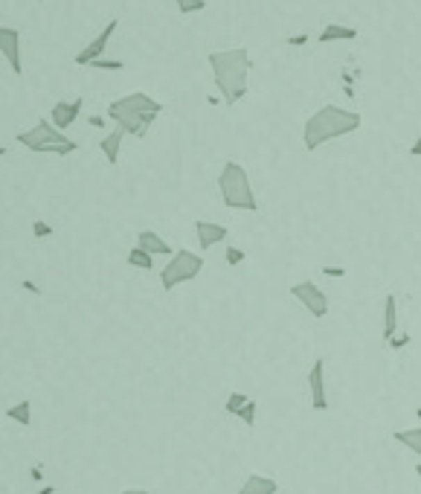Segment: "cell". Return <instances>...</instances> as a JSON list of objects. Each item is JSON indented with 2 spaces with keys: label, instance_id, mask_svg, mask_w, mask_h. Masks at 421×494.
Masks as SVG:
<instances>
[{
  "label": "cell",
  "instance_id": "4316f807",
  "mask_svg": "<svg viewBox=\"0 0 421 494\" xmlns=\"http://www.w3.org/2000/svg\"><path fill=\"white\" fill-rule=\"evenodd\" d=\"M407 343H410V335L404 332V335H395V337H393L390 343H386V346H390L393 352H398V349H404V346H407Z\"/></svg>",
  "mask_w": 421,
  "mask_h": 494
},
{
  "label": "cell",
  "instance_id": "1f68e13d",
  "mask_svg": "<svg viewBox=\"0 0 421 494\" xmlns=\"http://www.w3.org/2000/svg\"><path fill=\"white\" fill-rule=\"evenodd\" d=\"M24 288H26V291H32V294H41V291H38V285H35V282H29V279L24 282Z\"/></svg>",
  "mask_w": 421,
  "mask_h": 494
},
{
  "label": "cell",
  "instance_id": "277c9868",
  "mask_svg": "<svg viewBox=\"0 0 421 494\" xmlns=\"http://www.w3.org/2000/svg\"><path fill=\"white\" fill-rule=\"evenodd\" d=\"M218 189H221V201L230 207V209H245V212H256L258 209V201L253 195V186H250V177H247V169L241 166L236 160H226L224 169L218 175Z\"/></svg>",
  "mask_w": 421,
  "mask_h": 494
},
{
  "label": "cell",
  "instance_id": "4dcf8cb0",
  "mask_svg": "<svg viewBox=\"0 0 421 494\" xmlns=\"http://www.w3.org/2000/svg\"><path fill=\"white\" fill-rule=\"evenodd\" d=\"M88 122H90V125H93V128H102V125H105V120H102V117H90V120H88Z\"/></svg>",
  "mask_w": 421,
  "mask_h": 494
},
{
  "label": "cell",
  "instance_id": "f546056e",
  "mask_svg": "<svg viewBox=\"0 0 421 494\" xmlns=\"http://www.w3.org/2000/svg\"><path fill=\"white\" fill-rule=\"evenodd\" d=\"M410 154H413V157H418V154H421V137H418V140L413 143V148H410Z\"/></svg>",
  "mask_w": 421,
  "mask_h": 494
},
{
  "label": "cell",
  "instance_id": "d6a6232c",
  "mask_svg": "<svg viewBox=\"0 0 421 494\" xmlns=\"http://www.w3.org/2000/svg\"><path fill=\"white\" fill-rule=\"evenodd\" d=\"M35 494H56V488H53V486H44V488H38Z\"/></svg>",
  "mask_w": 421,
  "mask_h": 494
},
{
  "label": "cell",
  "instance_id": "603a6c76",
  "mask_svg": "<svg viewBox=\"0 0 421 494\" xmlns=\"http://www.w3.org/2000/svg\"><path fill=\"white\" fill-rule=\"evenodd\" d=\"M90 67H93V70H108V73H119V70H125V61H117V58H99V61H93Z\"/></svg>",
  "mask_w": 421,
  "mask_h": 494
},
{
  "label": "cell",
  "instance_id": "d4e9b609",
  "mask_svg": "<svg viewBox=\"0 0 421 494\" xmlns=\"http://www.w3.org/2000/svg\"><path fill=\"white\" fill-rule=\"evenodd\" d=\"M238 262H245V250H241V247H226V265H230V268H236L238 265Z\"/></svg>",
  "mask_w": 421,
  "mask_h": 494
},
{
  "label": "cell",
  "instance_id": "cb8c5ba5",
  "mask_svg": "<svg viewBox=\"0 0 421 494\" xmlns=\"http://www.w3.org/2000/svg\"><path fill=\"white\" fill-rule=\"evenodd\" d=\"M238 422H245L247 427H253V424H256V401H253V399L238 410Z\"/></svg>",
  "mask_w": 421,
  "mask_h": 494
},
{
  "label": "cell",
  "instance_id": "f1b7e54d",
  "mask_svg": "<svg viewBox=\"0 0 421 494\" xmlns=\"http://www.w3.org/2000/svg\"><path fill=\"white\" fill-rule=\"evenodd\" d=\"M322 273H326V276H343L346 271L343 268H322Z\"/></svg>",
  "mask_w": 421,
  "mask_h": 494
},
{
  "label": "cell",
  "instance_id": "4fadbf2b",
  "mask_svg": "<svg viewBox=\"0 0 421 494\" xmlns=\"http://www.w3.org/2000/svg\"><path fill=\"white\" fill-rule=\"evenodd\" d=\"M137 247H142V250L151 253V256H174L169 241L160 233H154V230H142V233L137 236Z\"/></svg>",
  "mask_w": 421,
  "mask_h": 494
},
{
  "label": "cell",
  "instance_id": "5bb4252c",
  "mask_svg": "<svg viewBox=\"0 0 421 494\" xmlns=\"http://www.w3.org/2000/svg\"><path fill=\"white\" fill-rule=\"evenodd\" d=\"M398 335V300L395 294H386L383 300V340L390 343Z\"/></svg>",
  "mask_w": 421,
  "mask_h": 494
},
{
  "label": "cell",
  "instance_id": "7c38bea8",
  "mask_svg": "<svg viewBox=\"0 0 421 494\" xmlns=\"http://www.w3.org/2000/svg\"><path fill=\"white\" fill-rule=\"evenodd\" d=\"M195 236H198L201 250H209V247L221 244L226 236H230V230H226L224 224H213V221H195Z\"/></svg>",
  "mask_w": 421,
  "mask_h": 494
},
{
  "label": "cell",
  "instance_id": "ba28073f",
  "mask_svg": "<svg viewBox=\"0 0 421 494\" xmlns=\"http://www.w3.org/2000/svg\"><path fill=\"white\" fill-rule=\"evenodd\" d=\"M117 26H119V18H113V21H108V26L96 35L82 53H76V64H85V67H90L93 61H99V58H105V49H108V41L113 38V32H117Z\"/></svg>",
  "mask_w": 421,
  "mask_h": 494
},
{
  "label": "cell",
  "instance_id": "3957f363",
  "mask_svg": "<svg viewBox=\"0 0 421 494\" xmlns=\"http://www.w3.org/2000/svg\"><path fill=\"white\" fill-rule=\"evenodd\" d=\"M160 111H163V105H160L154 96L137 90V93H128L122 99H113L108 105V117L117 122V128H122L125 134L145 137L149 128L154 125V120L160 117Z\"/></svg>",
  "mask_w": 421,
  "mask_h": 494
},
{
  "label": "cell",
  "instance_id": "484cf974",
  "mask_svg": "<svg viewBox=\"0 0 421 494\" xmlns=\"http://www.w3.org/2000/svg\"><path fill=\"white\" fill-rule=\"evenodd\" d=\"M32 236H38V239H44V236H53V224H47V221H35V224H32Z\"/></svg>",
  "mask_w": 421,
  "mask_h": 494
},
{
  "label": "cell",
  "instance_id": "7a4b0ae2",
  "mask_svg": "<svg viewBox=\"0 0 421 494\" xmlns=\"http://www.w3.org/2000/svg\"><path fill=\"white\" fill-rule=\"evenodd\" d=\"M361 113L358 111H346L337 105H322L320 111H314L302 128V143L308 152H317L320 145H326L331 140H340L352 134V131L361 128Z\"/></svg>",
  "mask_w": 421,
  "mask_h": 494
},
{
  "label": "cell",
  "instance_id": "5b68a950",
  "mask_svg": "<svg viewBox=\"0 0 421 494\" xmlns=\"http://www.w3.org/2000/svg\"><path fill=\"white\" fill-rule=\"evenodd\" d=\"M21 145H26L29 152H38V154H56V157H67V154H73L76 148H79V143L76 140H70L64 131H58L50 120H38L35 125H32L29 131H21L18 137Z\"/></svg>",
  "mask_w": 421,
  "mask_h": 494
},
{
  "label": "cell",
  "instance_id": "e575fe53",
  "mask_svg": "<svg viewBox=\"0 0 421 494\" xmlns=\"http://www.w3.org/2000/svg\"><path fill=\"white\" fill-rule=\"evenodd\" d=\"M415 474H418V477H421V463H418V465H415Z\"/></svg>",
  "mask_w": 421,
  "mask_h": 494
},
{
  "label": "cell",
  "instance_id": "7402d4cb",
  "mask_svg": "<svg viewBox=\"0 0 421 494\" xmlns=\"http://www.w3.org/2000/svg\"><path fill=\"white\" fill-rule=\"evenodd\" d=\"M174 3H177V12L181 15H195V12L206 9V0H174Z\"/></svg>",
  "mask_w": 421,
  "mask_h": 494
},
{
  "label": "cell",
  "instance_id": "52a82bcc",
  "mask_svg": "<svg viewBox=\"0 0 421 494\" xmlns=\"http://www.w3.org/2000/svg\"><path fill=\"white\" fill-rule=\"evenodd\" d=\"M290 294H294V300H299V305L308 311L311 317H317V320H322L329 314V296H326V291H322L317 282H297L294 288H290Z\"/></svg>",
  "mask_w": 421,
  "mask_h": 494
},
{
  "label": "cell",
  "instance_id": "d6986e66",
  "mask_svg": "<svg viewBox=\"0 0 421 494\" xmlns=\"http://www.w3.org/2000/svg\"><path fill=\"white\" fill-rule=\"evenodd\" d=\"M6 419L9 422H18V424H29L32 422V404L29 401H18V404L6 407Z\"/></svg>",
  "mask_w": 421,
  "mask_h": 494
},
{
  "label": "cell",
  "instance_id": "8fae6325",
  "mask_svg": "<svg viewBox=\"0 0 421 494\" xmlns=\"http://www.w3.org/2000/svg\"><path fill=\"white\" fill-rule=\"evenodd\" d=\"M82 105H85L82 96H76L73 102H56L53 111H50V122H53L58 131H67V128L79 120V113H82Z\"/></svg>",
  "mask_w": 421,
  "mask_h": 494
},
{
  "label": "cell",
  "instance_id": "9a60e30c",
  "mask_svg": "<svg viewBox=\"0 0 421 494\" xmlns=\"http://www.w3.org/2000/svg\"><path fill=\"white\" fill-rule=\"evenodd\" d=\"M122 137H125V131H122V128H113L108 137L99 140V148H102V154L108 157L110 166H117V163H119V154H122Z\"/></svg>",
  "mask_w": 421,
  "mask_h": 494
},
{
  "label": "cell",
  "instance_id": "6da1fadb",
  "mask_svg": "<svg viewBox=\"0 0 421 494\" xmlns=\"http://www.w3.org/2000/svg\"><path fill=\"white\" fill-rule=\"evenodd\" d=\"M209 67H213L215 85L224 96V105L233 108L236 102L247 96V76H250V49L247 47H233V49H213L206 56Z\"/></svg>",
  "mask_w": 421,
  "mask_h": 494
},
{
  "label": "cell",
  "instance_id": "ac0fdd59",
  "mask_svg": "<svg viewBox=\"0 0 421 494\" xmlns=\"http://www.w3.org/2000/svg\"><path fill=\"white\" fill-rule=\"evenodd\" d=\"M393 439L401 442V445H407V448H410L413 454L421 456V427H410V431H395Z\"/></svg>",
  "mask_w": 421,
  "mask_h": 494
},
{
  "label": "cell",
  "instance_id": "44dd1931",
  "mask_svg": "<svg viewBox=\"0 0 421 494\" xmlns=\"http://www.w3.org/2000/svg\"><path fill=\"white\" fill-rule=\"evenodd\" d=\"M247 401H250V395H245V392H230V399H226V413L238 416V410L245 407Z\"/></svg>",
  "mask_w": 421,
  "mask_h": 494
},
{
  "label": "cell",
  "instance_id": "9c48e42d",
  "mask_svg": "<svg viewBox=\"0 0 421 494\" xmlns=\"http://www.w3.org/2000/svg\"><path fill=\"white\" fill-rule=\"evenodd\" d=\"M0 53L9 61V67L15 76L24 73V64H21V32L15 26H0Z\"/></svg>",
  "mask_w": 421,
  "mask_h": 494
},
{
  "label": "cell",
  "instance_id": "2e32d148",
  "mask_svg": "<svg viewBox=\"0 0 421 494\" xmlns=\"http://www.w3.org/2000/svg\"><path fill=\"white\" fill-rule=\"evenodd\" d=\"M276 491H279V483H276V480H270V477H262V474H250L238 494H276Z\"/></svg>",
  "mask_w": 421,
  "mask_h": 494
},
{
  "label": "cell",
  "instance_id": "30bf717a",
  "mask_svg": "<svg viewBox=\"0 0 421 494\" xmlns=\"http://www.w3.org/2000/svg\"><path fill=\"white\" fill-rule=\"evenodd\" d=\"M308 392H311V407L314 410H329V399H326V360L317 358L311 369H308Z\"/></svg>",
  "mask_w": 421,
  "mask_h": 494
},
{
  "label": "cell",
  "instance_id": "d590c367",
  "mask_svg": "<svg viewBox=\"0 0 421 494\" xmlns=\"http://www.w3.org/2000/svg\"><path fill=\"white\" fill-rule=\"evenodd\" d=\"M415 416H418V422H421V407H418V410H415Z\"/></svg>",
  "mask_w": 421,
  "mask_h": 494
},
{
  "label": "cell",
  "instance_id": "e0dca14e",
  "mask_svg": "<svg viewBox=\"0 0 421 494\" xmlns=\"http://www.w3.org/2000/svg\"><path fill=\"white\" fill-rule=\"evenodd\" d=\"M358 38V29L354 26H343V24H329V26H322L320 32V38L322 44H329V41H354Z\"/></svg>",
  "mask_w": 421,
  "mask_h": 494
},
{
  "label": "cell",
  "instance_id": "8992f818",
  "mask_svg": "<svg viewBox=\"0 0 421 494\" xmlns=\"http://www.w3.org/2000/svg\"><path fill=\"white\" fill-rule=\"evenodd\" d=\"M201 271H204V259L198 253L174 250V256L166 262V268L160 271V282H163V291H174L177 285L192 282Z\"/></svg>",
  "mask_w": 421,
  "mask_h": 494
},
{
  "label": "cell",
  "instance_id": "836d02e7",
  "mask_svg": "<svg viewBox=\"0 0 421 494\" xmlns=\"http://www.w3.org/2000/svg\"><path fill=\"white\" fill-rule=\"evenodd\" d=\"M122 494H149V491H145V488H125Z\"/></svg>",
  "mask_w": 421,
  "mask_h": 494
},
{
  "label": "cell",
  "instance_id": "83f0119b",
  "mask_svg": "<svg viewBox=\"0 0 421 494\" xmlns=\"http://www.w3.org/2000/svg\"><path fill=\"white\" fill-rule=\"evenodd\" d=\"M288 44L290 47H302V44H308V35H305V32H299V35H290Z\"/></svg>",
  "mask_w": 421,
  "mask_h": 494
},
{
  "label": "cell",
  "instance_id": "ffe728a7",
  "mask_svg": "<svg viewBox=\"0 0 421 494\" xmlns=\"http://www.w3.org/2000/svg\"><path fill=\"white\" fill-rule=\"evenodd\" d=\"M128 265L140 268V271H151L154 259H151V253H145L142 247H131V250H128Z\"/></svg>",
  "mask_w": 421,
  "mask_h": 494
}]
</instances>
